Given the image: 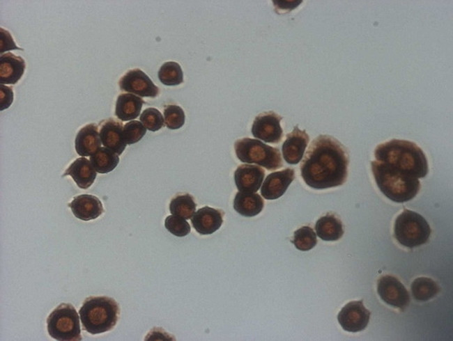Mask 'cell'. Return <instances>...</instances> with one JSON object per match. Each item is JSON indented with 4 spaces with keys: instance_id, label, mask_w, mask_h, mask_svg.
I'll return each mask as SVG.
<instances>
[{
    "instance_id": "cell-2",
    "label": "cell",
    "mask_w": 453,
    "mask_h": 341,
    "mask_svg": "<svg viewBox=\"0 0 453 341\" xmlns=\"http://www.w3.org/2000/svg\"><path fill=\"white\" fill-rule=\"evenodd\" d=\"M374 156L376 161L417 179L424 177L429 171L424 152L409 141L392 139L379 144Z\"/></svg>"
},
{
    "instance_id": "cell-31",
    "label": "cell",
    "mask_w": 453,
    "mask_h": 341,
    "mask_svg": "<svg viewBox=\"0 0 453 341\" xmlns=\"http://www.w3.org/2000/svg\"><path fill=\"white\" fill-rule=\"evenodd\" d=\"M146 133V127L141 122L137 120H131L123 126V138L126 144L128 145L137 143Z\"/></svg>"
},
{
    "instance_id": "cell-13",
    "label": "cell",
    "mask_w": 453,
    "mask_h": 341,
    "mask_svg": "<svg viewBox=\"0 0 453 341\" xmlns=\"http://www.w3.org/2000/svg\"><path fill=\"white\" fill-rule=\"evenodd\" d=\"M309 137L305 130L295 126L293 131L286 135L282 151L284 160L289 164H297L302 159Z\"/></svg>"
},
{
    "instance_id": "cell-26",
    "label": "cell",
    "mask_w": 453,
    "mask_h": 341,
    "mask_svg": "<svg viewBox=\"0 0 453 341\" xmlns=\"http://www.w3.org/2000/svg\"><path fill=\"white\" fill-rule=\"evenodd\" d=\"M439 292V287L431 278L420 277L411 284L413 298L417 301H426L434 297Z\"/></svg>"
},
{
    "instance_id": "cell-17",
    "label": "cell",
    "mask_w": 453,
    "mask_h": 341,
    "mask_svg": "<svg viewBox=\"0 0 453 341\" xmlns=\"http://www.w3.org/2000/svg\"><path fill=\"white\" fill-rule=\"evenodd\" d=\"M68 206L75 217L84 221L97 219L104 212L100 199L90 194H82L74 197Z\"/></svg>"
},
{
    "instance_id": "cell-14",
    "label": "cell",
    "mask_w": 453,
    "mask_h": 341,
    "mask_svg": "<svg viewBox=\"0 0 453 341\" xmlns=\"http://www.w3.org/2000/svg\"><path fill=\"white\" fill-rule=\"evenodd\" d=\"M264 176L265 171L260 166L242 164L234 172V181L239 191L255 193L261 187Z\"/></svg>"
},
{
    "instance_id": "cell-10",
    "label": "cell",
    "mask_w": 453,
    "mask_h": 341,
    "mask_svg": "<svg viewBox=\"0 0 453 341\" xmlns=\"http://www.w3.org/2000/svg\"><path fill=\"white\" fill-rule=\"evenodd\" d=\"M370 315L362 301H353L341 308L337 315V320L344 330L352 333L359 332L367 326Z\"/></svg>"
},
{
    "instance_id": "cell-27",
    "label": "cell",
    "mask_w": 453,
    "mask_h": 341,
    "mask_svg": "<svg viewBox=\"0 0 453 341\" xmlns=\"http://www.w3.org/2000/svg\"><path fill=\"white\" fill-rule=\"evenodd\" d=\"M158 78L164 85L177 86L183 81V70L176 62H165L159 69Z\"/></svg>"
},
{
    "instance_id": "cell-23",
    "label": "cell",
    "mask_w": 453,
    "mask_h": 341,
    "mask_svg": "<svg viewBox=\"0 0 453 341\" xmlns=\"http://www.w3.org/2000/svg\"><path fill=\"white\" fill-rule=\"evenodd\" d=\"M319 238L324 241H337L344 235L343 225L340 219L331 214L321 216L315 225Z\"/></svg>"
},
{
    "instance_id": "cell-3",
    "label": "cell",
    "mask_w": 453,
    "mask_h": 341,
    "mask_svg": "<svg viewBox=\"0 0 453 341\" xmlns=\"http://www.w3.org/2000/svg\"><path fill=\"white\" fill-rule=\"evenodd\" d=\"M371 168L378 187L390 200L404 203L417 194L420 188L417 178L378 161H372Z\"/></svg>"
},
{
    "instance_id": "cell-4",
    "label": "cell",
    "mask_w": 453,
    "mask_h": 341,
    "mask_svg": "<svg viewBox=\"0 0 453 341\" xmlns=\"http://www.w3.org/2000/svg\"><path fill=\"white\" fill-rule=\"evenodd\" d=\"M83 329L95 335L111 331L116 324L120 308L112 298L89 296L79 310Z\"/></svg>"
},
{
    "instance_id": "cell-18",
    "label": "cell",
    "mask_w": 453,
    "mask_h": 341,
    "mask_svg": "<svg viewBox=\"0 0 453 341\" xmlns=\"http://www.w3.org/2000/svg\"><path fill=\"white\" fill-rule=\"evenodd\" d=\"M98 126L95 123L86 125L76 135L75 148L81 157L93 155L101 146Z\"/></svg>"
},
{
    "instance_id": "cell-6",
    "label": "cell",
    "mask_w": 453,
    "mask_h": 341,
    "mask_svg": "<svg viewBox=\"0 0 453 341\" xmlns=\"http://www.w3.org/2000/svg\"><path fill=\"white\" fill-rule=\"evenodd\" d=\"M431 228L426 219L420 214L405 209L396 219L394 237L401 245L412 248L427 243Z\"/></svg>"
},
{
    "instance_id": "cell-29",
    "label": "cell",
    "mask_w": 453,
    "mask_h": 341,
    "mask_svg": "<svg viewBox=\"0 0 453 341\" xmlns=\"http://www.w3.org/2000/svg\"><path fill=\"white\" fill-rule=\"evenodd\" d=\"M166 126L170 129H178L185 124V116L181 107L175 104L167 105L164 108Z\"/></svg>"
},
{
    "instance_id": "cell-32",
    "label": "cell",
    "mask_w": 453,
    "mask_h": 341,
    "mask_svg": "<svg viewBox=\"0 0 453 341\" xmlns=\"http://www.w3.org/2000/svg\"><path fill=\"white\" fill-rule=\"evenodd\" d=\"M164 226L170 233L178 237L187 235L191 230L190 225L185 219L174 215L167 216Z\"/></svg>"
},
{
    "instance_id": "cell-15",
    "label": "cell",
    "mask_w": 453,
    "mask_h": 341,
    "mask_svg": "<svg viewBox=\"0 0 453 341\" xmlns=\"http://www.w3.org/2000/svg\"><path fill=\"white\" fill-rule=\"evenodd\" d=\"M224 212L205 206L199 209L192 216L191 223L200 235H210L217 231L223 223Z\"/></svg>"
},
{
    "instance_id": "cell-21",
    "label": "cell",
    "mask_w": 453,
    "mask_h": 341,
    "mask_svg": "<svg viewBox=\"0 0 453 341\" xmlns=\"http://www.w3.org/2000/svg\"><path fill=\"white\" fill-rule=\"evenodd\" d=\"M144 103L141 97L132 93H122L116 102L115 115L122 121L135 119L140 114Z\"/></svg>"
},
{
    "instance_id": "cell-34",
    "label": "cell",
    "mask_w": 453,
    "mask_h": 341,
    "mask_svg": "<svg viewBox=\"0 0 453 341\" xmlns=\"http://www.w3.org/2000/svg\"><path fill=\"white\" fill-rule=\"evenodd\" d=\"M13 91L10 86L1 84L0 86V109L1 111L8 109L13 101Z\"/></svg>"
},
{
    "instance_id": "cell-33",
    "label": "cell",
    "mask_w": 453,
    "mask_h": 341,
    "mask_svg": "<svg viewBox=\"0 0 453 341\" xmlns=\"http://www.w3.org/2000/svg\"><path fill=\"white\" fill-rule=\"evenodd\" d=\"M12 49H22L15 45L10 33L6 29H0V53L3 54L6 51Z\"/></svg>"
},
{
    "instance_id": "cell-8",
    "label": "cell",
    "mask_w": 453,
    "mask_h": 341,
    "mask_svg": "<svg viewBox=\"0 0 453 341\" xmlns=\"http://www.w3.org/2000/svg\"><path fill=\"white\" fill-rule=\"evenodd\" d=\"M282 118L273 111H266L259 114L252 126V135L264 142L278 143L283 136L280 125Z\"/></svg>"
},
{
    "instance_id": "cell-1",
    "label": "cell",
    "mask_w": 453,
    "mask_h": 341,
    "mask_svg": "<svg viewBox=\"0 0 453 341\" xmlns=\"http://www.w3.org/2000/svg\"><path fill=\"white\" fill-rule=\"evenodd\" d=\"M349 156L337 139L321 134L314 138L300 164L301 176L311 188L324 189L342 185L348 175Z\"/></svg>"
},
{
    "instance_id": "cell-30",
    "label": "cell",
    "mask_w": 453,
    "mask_h": 341,
    "mask_svg": "<svg viewBox=\"0 0 453 341\" xmlns=\"http://www.w3.org/2000/svg\"><path fill=\"white\" fill-rule=\"evenodd\" d=\"M144 126L151 132H156L164 127V118L160 111L153 107L144 109L139 117Z\"/></svg>"
},
{
    "instance_id": "cell-24",
    "label": "cell",
    "mask_w": 453,
    "mask_h": 341,
    "mask_svg": "<svg viewBox=\"0 0 453 341\" xmlns=\"http://www.w3.org/2000/svg\"><path fill=\"white\" fill-rule=\"evenodd\" d=\"M90 161L99 173H107L112 171L119 162L118 155L106 147H100L93 155Z\"/></svg>"
},
{
    "instance_id": "cell-22",
    "label": "cell",
    "mask_w": 453,
    "mask_h": 341,
    "mask_svg": "<svg viewBox=\"0 0 453 341\" xmlns=\"http://www.w3.org/2000/svg\"><path fill=\"white\" fill-rule=\"evenodd\" d=\"M264 202L260 195L255 193L238 191L233 200V208L240 215L252 217L263 209Z\"/></svg>"
},
{
    "instance_id": "cell-5",
    "label": "cell",
    "mask_w": 453,
    "mask_h": 341,
    "mask_svg": "<svg viewBox=\"0 0 453 341\" xmlns=\"http://www.w3.org/2000/svg\"><path fill=\"white\" fill-rule=\"evenodd\" d=\"M234 150L238 159L242 162L256 164L268 170H275L283 166L279 149L266 145L258 139H238L234 143Z\"/></svg>"
},
{
    "instance_id": "cell-28",
    "label": "cell",
    "mask_w": 453,
    "mask_h": 341,
    "mask_svg": "<svg viewBox=\"0 0 453 341\" xmlns=\"http://www.w3.org/2000/svg\"><path fill=\"white\" fill-rule=\"evenodd\" d=\"M292 242L297 249L307 251L316 245L317 238L312 228L302 226L294 232Z\"/></svg>"
},
{
    "instance_id": "cell-25",
    "label": "cell",
    "mask_w": 453,
    "mask_h": 341,
    "mask_svg": "<svg viewBox=\"0 0 453 341\" xmlns=\"http://www.w3.org/2000/svg\"><path fill=\"white\" fill-rule=\"evenodd\" d=\"M197 204L189 193L177 194L170 201L169 211L172 215L189 219L194 215Z\"/></svg>"
},
{
    "instance_id": "cell-12",
    "label": "cell",
    "mask_w": 453,
    "mask_h": 341,
    "mask_svg": "<svg viewBox=\"0 0 453 341\" xmlns=\"http://www.w3.org/2000/svg\"><path fill=\"white\" fill-rule=\"evenodd\" d=\"M294 178L295 171L289 168L269 174L261 187V196L266 200H275L280 198Z\"/></svg>"
},
{
    "instance_id": "cell-7",
    "label": "cell",
    "mask_w": 453,
    "mask_h": 341,
    "mask_svg": "<svg viewBox=\"0 0 453 341\" xmlns=\"http://www.w3.org/2000/svg\"><path fill=\"white\" fill-rule=\"evenodd\" d=\"M49 335L60 341H79L82 339L77 312L70 303L59 305L47 319Z\"/></svg>"
},
{
    "instance_id": "cell-19",
    "label": "cell",
    "mask_w": 453,
    "mask_h": 341,
    "mask_svg": "<svg viewBox=\"0 0 453 341\" xmlns=\"http://www.w3.org/2000/svg\"><path fill=\"white\" fill-rule=\"evenodd\" d=\"M26 63L22 57L11 52L1 54L0 57L1 84H15L22 77Z\"/></svg>"
},
{
    "instance_id": "cell-16",
    "label": "cell",
    "mask_w": 453,
    "mask_h": 341,
    "mask_svg": "<svg viewBox=\"0 0 453 341\" xmlns=\"http://www.w3.org/2000/svg\"><path fill=\"white\" fill-rule=\"evenodd\" d=\"M123 123L111 118L102 121L99 132L103 145L118 155L122 154L127 145L123 138Z\"/></svg>"
},
{
    "instance_id": "cell-9",
    "label": "cell",
    "mask_w": 453,
    "mask_h": 341,
    "mask_svg": "<svg viewBox=\"0 0 453 341\" xmlns=\"http://www.w3.org/2000/svg\"><path fill=\"white\" fill-rule=\"evenodd\" d=\"M378 294L387 304L404 310L410 303V296L404 285L395 277L384 276L379 278Z\"/></svg>"
},
{
    "instance_id": "cell-11",
    "label": "cell",
    "mask_w": 453,
    "mask_h": 341,
    "mask_svg": "<svg viewBox=\"0 0 453 341\" xmlns=\"http://www.w3.org/2000/svg\"><path fill=\"white\" fill-rule=\"evenodd\" d=\"M120 89L141 97H155L160 90L148 76L138 68L130 70L119 80Z\"/></svg>"
},
{
    "instance_id": "cell-20",
    "label": "cell",
    "mask_w": 453,
    "mask_h": 341,
    "mask_svg": "<svg viewBox=\"0 0 453 341\" xmlns=\"http://www.w3.org/2000/svg\"><path fill=\"white\" fill-rule=\"evenodd\" d=\"M66 175L71 176L80 189H86L94 182L97 173L91 161L82 157L76 159L62 176Z\"/></svg>"
}]
</instances>
